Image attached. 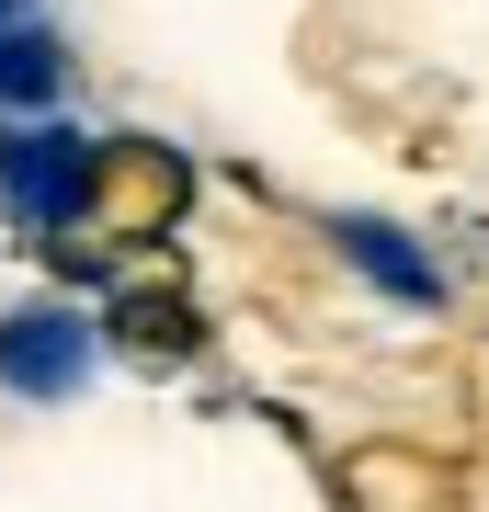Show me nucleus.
Masks as SVG:
<instances>
[{"label": "nucleus", "mask_w": 489, "mask_h": 512, "mask_svg": "<svg viewBox=\"0 0 489 512\" xmlns=\"http://www.w3.org/2000/svg\"><path fill=\"white\" fill-rule=\"evenodd\" d=\"M91 171H103V148H91V137H69V126L0 137V194H12V205H23L35 228L80 217V205H91Z\"/></svg>", "instance_id": "obj_1"}, {"label": "nucleus", "mask_w": 489, "mask_h": 512, "mask_svg": "<svg viewBox=\"0 0 489 512\" xmlns=\"http://www.w3.org/2000/svg\"><path fill=\"white\" fill-rule=\"evenodd\" d=\"M0 387L12 399H69V387H91V319H69V308L0 319Z\"/></svg>", "instance_id": "obj_2"}, {"label": "nucleus", "mask_w": 489, "mask_h": 512, "mask_svg": "<svg viewBox=\"0 0 489 512\" xmlns=\"http://www.w3.org/2000/svg\"><path fill=\"white\" fill-rule=\"evenodd\" d=\"M342 262H364L399 308H433L444 296V274H433V251H421L410 228H387V217H342Z\"/></svg>", "instance_id": "obj_3"}, {"label": "nucleus", "mask_w": 489, "mask_h": 512, "mask_svg": "<svg viewBox=\"0 0 489 512\" xmlns=\"http://www.w3.org/2000/svg\"><path fill=\"white\" fill-rule=\"evenodd\" d=\"M57 80H69V69H57V35H46V23L35 12L0 23V114H46Z\"/></svg>", "instance_id": "obj_4"}, {"label": "nucleus", "mask_w": 489, "mask_h": 512, "mask_svg": "<svg viewBox=\"0 0 489 512\" xmlns=\"http://www.w3.org/2000/svg\"><path fill=\"white\" fill-rule=\"evenodd\" d=\"M0 23H23V0H0Z\"/></svg>", "instance_id": "obj_5"}]
</instances>
